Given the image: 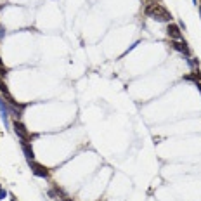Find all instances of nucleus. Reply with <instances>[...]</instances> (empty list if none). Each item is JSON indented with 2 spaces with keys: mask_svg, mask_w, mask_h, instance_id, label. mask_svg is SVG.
Instances as JSON below:
<instances>
[{
  "mask_svg": "<svg viewBox=\"0 0 201 201\" xmlns=\"http://www.w3.org/2000/svg\"><path fill=\"white\" fill-rule=\"evenodd\" d=\"M166 35L170 36V38H173V40H180V38H182L180 28L177 26V24H173V23H170V24H168V28H166Z\"/></svg>",
  "mask_w": 201,
  "mask_h": 201,
  "instance_id": "20e7f679",
  "label": "nucleus"
},
{
  "mask_svg": "<svg viewBox=\"0 0 201 201\" xmlns=\"http://www.w3.org/2000/svg\"><path fill=\"white\" fill-rule=\"evenodd\" d=\"M30 166H31V170H33V173L38 175V177H44V179H47L49 175H50V172H49L47 166L40 165V163H35V161H31V160H30Z\"/></svg>",
  "mask_w": 201,
  "mask_h": 201,
  "instance_id": "f03ea898",
  "label": "nucleus"
},
{
  "mask_svg": "<svg viewBox=\"0 0 201 201\" xmlns=\"http://www.w3.org/2000/svg\"><path fill=\"white\" fill-rule=\"evenodd\" d=\"M153 4H156V0H153Z\"/></svg>",
  "mask_w": 201,
  "mask_h": 201,
  "instance_id": "9b49d317",
  "label": "nucleus"
},
{
  "mask_svg": "<svg viewBox=\"0 0 201 201\" xmlns=\"http://www.w3.org/2000/svg\"><path fill=\"white\" fill-rule=\"evenodd\" d=\"M172 47H173L175 50H179V52H184V54H187V52H189V49L186 47V44H182V42H179V40L172 42Z\"/></svg>",
  "mask_w": 201,
  "mask_h": 201,
  "instance_id": "0eeeda50",
  "label": "nucleus"
},
{
  "mask_svg": "<svg viewBox=\"0 0 201 201\" xmlns=\"http://www.w3.org/2000/svg\"><path fill=\"white\" fill-rule=\"evenodd\" d=\"M199 12H201V7H199Z\"/></svg>",
  "mask_w": 201,
  "mask_h": 201,
  "instance_id": "f8f14e48",
  "label": "nucleus"
},
{
  "mask_svg": "<svg viewBox=\"0 0 201 201\" xmlns=\"http://www.w3.org/2000/svg\"><path fill=\"white\" fill-rule=\"evenodd\" d=\"M12 201H16V199H12Z\"/></svg>",
  "mask_w": 201,
  "mask_h": 201,
  "instance_id": "ddd939ff",
  "label": "nucleus"
},
{
  "mask_svg": "<svg viewBox=\"0 0 201 201\" xmlns=\"http://www.w3.org/2000/svg\"><path fill=\"white\" fill-rule=\"evenodd\" d=\"M14 132H16L23 140H30V132H28L26 127H24L21 122H18V120L14 122Z\"/></svg>",
  "mask_w": 201,
  "mask_h": 201,
  "instance_id": "7ed1b4c3",
  "label": "nucleus"
},
{
  "mask_svg": "<svg viewBox=\"0 0 201 201\" xmlns=\"http://www.w3.org/2000/svg\"><path fill=\"white\" fill-rule=\"evenodd\" d=\"M5 196H7V192H5V191H0V199H4Z\"/></svg>",
  "mask_w": 201,
  "mask_h": 201,
  "instance_id": "1a4fd4ad",
  "label": "nucleus"
},
{
  "mask_svg": "<svg viewBox=\"0 0 201 201\" xmlns=\"http://www.w3.org/2000/svg\"><path fill=\"white\" fill-rule=\"evenodd\" d=\"M23 151H24V154H26L28 160H33V158H35V153H33V149H31V146H30L28 140H23Z\"/></svg>",
  "mask_w": 201,
  "mask_h": 201,
  "instance_id": "423d86ee",
  "label": "nucleus"
},
{
  "mask_svg": "<svg viewBox=\"0 0 201 201\" xmlns=\"http://www.w3.org/2000/svg\"><path fill=\"white\" fill-rule=\"evenodd\" d=\"M0 92H2V94H4L5 97H7V101H9L11 104L12 106H16V101L12 99V97H11V94H9V88H7V85H5V82L2 78H0Z\"/></svg>",
  "mask_w": 201,
  "mask_h": 201,
  "instance_id": "39448f33",
  "label": "nucleus"
},
{
  "mask_svg": "<svg viewBox=\"0 0 201 201\" xmlns=\"http://www.w3.org/2000/svg\"><path fill=\"white\" fill-rule=\"evenodd\" d=\"M7 75V68L4 66V62L0 61V76H5Z\"/></svg>",
  "mask_w": 201,
  "mask_h": 201,
  "instance_id": "6e6552de",
  "label": "nucleus"
},
{
  "mask_svg": "<svg viewBox=\"0 0 201 201\" xmlns=\"http://www.w3.org/2000/svg\"><path fill=\"white\" fill-rule=\"evenodd\" d=\"M62 201H73V199H62Z\"/></svg>",
  "mask_w": 201,
  "mask_h": 201,
  "instance_id": "9d476101",
  "label": "nucleus"
},
{
  "mask_svg": "<svg viewBox=\"0 0 201 201\" xmlns=\"http://www.w3.org/2000/svg\"><path fill=\"white\" fill-rule=\"evenodd\" d=\"M146 14L151 16L154 21H160V23H170L172 21V14L160 4H151L146 7Z\"/></svg>",
  "mask_w": 201,
  "mask_h": 201,
  "instance_id": "f257e3e1",
  "label": "nucleus"
}]
</instances>
